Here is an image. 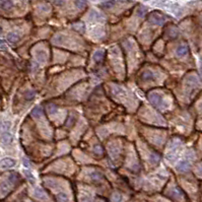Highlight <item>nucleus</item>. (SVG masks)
I'll return each instance as SVG.
<instances>
[{"instance_id":"nucleus-1","label":"nucleus","mask_w":202,"mask_h":202,"mask_svg":"<svg viewBox=\"0 0 202 202\" xmlns=\"http://www.w3.org/2000/svg\"><path fill=\"white\" fill-rule=\"evenodd\" d=\"M148 19H149L150 23H153L154 24H159V26H163L166 21L164 16H163L162 14H159V13H156V12L151 13Z\"/></svg>"},{"instance_id":"nucleus-2","label":"nucleus","mask_w":202,"mask_h":202,"mask_svg":"<svg viewBox=\"0 0 202 202\" xmlns=\"http://www.w3.org/2000/svg\"><path fill=\"white\" fill-rule=\"evenodd\" d=\"M15 165V160L12 159H4L0 162V167L2 169H8L11 168Z\"/></svg>"},{"instance_id":"nucleus-3","label":"nucleus","mask_w":202,"mask_h":202,"mask_svg":"<svg viewBox=\"0 0 202 202\" xmlns=\"http://www.w3.org/2000/svg\"><path fill=\"white\" fill-rule=\"evenodd\" d=\"M149 99H150V102L156 107L159 106V105L162 104V96L157 95V93H151V95H149Z\"/></svg>"},{"instance_id":"nucleus-4","label":"nucleus","mask_w":202,"mask_h":202,"mask_svg":"<svg viewBox=\"0 0 202 202\" xmlns=\"http://www.w3.org/2000/svg\"><path fill=\"white\" fill-rule=\"evenodd\" d=\"M141 79L143 80V81H150V80H153L154 79V74L151 70H146L144 71L142 74H141Z\"/></svg>"},{"instance_id":"nucleus-5","label":"nucleus","mask_w":202,"mask_h":202,"mask_svg":"<svg viewBox=\"0 0 202 202\" xmlns=\"http://www.w3.org/2000/svg\"><path fill=\"white\" fill-rule=\"evenodd\" d=\"M12 5L10 0H0V10H8L12 7Z\"/></svg>"},{"instance_id":"nucleus-6","label":"nucleus","mask_w":202,"mask_h":202,"mask_svg":"<svg viewBox=\"0 0 202 202\" xmlns=\"http://www.w3.org/2000/svg\"><path fill=\"white\" fill-rule=\"evenodd\" d=\"M105 57V51H102V50H99L96 51L95 54H93V59L96 63H102L104 60Z\"/></svg>"},{"instance_id":"nucleus-7","label":"nucleus","mask_w":202,"mask_h":202,"mask_svg":"<svg viewBox=\"0 0 202 202\" xmlns=\"http://www.w3.org/2000/svg\"><path fill=\"white\" fill-rule=\"evenodd\" d=\"M188 47L186 45H181L178 47V49H177V55L180 57H183V56H186L188 54Z\"/></svg>"},{"instance_id":"nucleus-8","label":"nucleus","mask_w":202,"mask_h":202,"mask_svg":"<svg viewBox=\"0 0 202 202\" xmlns=\"http://www.w3.org/2000/svg\"><path fill=\"white\" fill-rule=\"evenodd\" d=\"M19 39H21V37H19V35L17 34V33H9V34L7 35V41L10 43H16L19 41Z\"/></svg>"},{"instance_id":"nucleus-9","label":"nucleus","mask_w":202,"mask_h":202,"mask_svg":"<svg viewBox=\"0 0 202 202\" xmlns=\"http://www.w3.org/2000/svg\"><path fill=\"white\" fill-rule=\"evenodd\" d=\"M1 141H2V143H4V144H9V143L12 141V136H11V134L8 133V132H5L4 134H2V136H1Z\"/></svg>"},{"instance_id":"nucleus-10","label":"nucleus","mask_w":202,"mask_h":202,"mask_svg":"<svg viewBox=\"0 0 202 202\" xmlns=\"http://www.w3.org/2000/svg\"><path fill=\"white\" fill-rule=\"evenodd\" d=\"M189 168H190V164L188 162H186V160H183V162H181L178 165V167H177L178 171H180V172H186V171H188V169H189Z\"/></svg>"},{"instance_id":"nucleus-11","label":"nucleus","mask_w":202,"mask_h":202,"mask_svg":"<svg viewBox=\"0 0 202 202\" xmlns=\"http://www.w3.org/2000/svg\"><path fill=\"white\" fill-rule=\"evenodd\" d=\"M10 128V122L8 121H3L0 122V132H6Z\"/></svg>"},{"instance_id":"nucleus-12","label":"nucleus","mask_w":202,"mask_h":202,"mask_svg":"<svg viewBox=\"0 0 202 202\" xmlns=\"http://www.w3.org/2000/svg\"><path fill=\"white\" fill-rule=\"evenodd\" d=\"M73 27L75 31L79 32V33H84V31H85V27H84V23H75L73 24Z\"/></svg>"},{"instance_id":"nucleus-13","label":"nucleus","mask_w":202,"mask_h":202,"mask_svg":"<svg viewBox=\"0 0 202 202\" xmlns=\"http://www.w3.org/2000/svg\"><path fill=\"white\" fill-rule=\"evenodd\" d=\"M90 178H92L93 181H99V180H102V178H103V175H102L99 172H93V173L90 174Z\"/></svg>"},{"instance_id":"nucleus-14","label":"nucleus","mask_w":202,"mask_h":202,"mask_svg":"<svg viewBox=\"0 0 202 202\" xmlns=\"http://www.w3.org/2000/svg\"><path fill=\"white\" fill-rule=\"evenodd\" d=\"M35 96H36L35 90H27L26 93V95H24V98H26V99H27V101H31V99H34Z\"/></svg>"},{"instance_id":"nucleus-15","label":"nucleus","mask_w":202,"mask_h":202,"mask_svg":"<svg viewBox=\"0 0 202 202\" xmlns=\"http://www.w3.org/2000/svg\"><path fill=\"white\" fill-rule=\"evenodd\" d=\"M75 4L78 8L82 9V8H84L85 6H87V1H85V0H76Z\"/></svg>"},{"instance_id":"nucleus-16","label":"nucleus","mask_w":202,"mask_h":202,"mask_svg":"<svg viewBox=\"0 0 202 202\" xmlns=\"http://www.w3.org/2000/svg\"><path fill=\"white\" fill-rule=\"evenodd\" d=\"M41 115H42V108L37 107L33 110V116H35V117H40Z\"/></svg>"},{"instance_id":"nucleus-17","label":"nucleus","mask_w":202,"mask_h":202,"mask_svg":"<svg viewBox=\"0 0 202 202\" xmlns=\"http://www.w3.org/2000/svg\"><path fill=\"white\" fill-rule=\"evenodd\" d=\"M57 198L59 202H67V196H66V194H64V193H59Z\"/></svg>"},{"instance_id":"nucleus-18","label":"nucleus","mask_w":202,"mask_h":202,"mask_svg":"<svg viewBox=\"0 0 202 202\" xmlns=\"http://www.w3.org/2000/svg\"><path fill=\"white\" fill-rule=\"evenodd\" d=\"M95 153L96 154V156H103L104 154V149L102 146L99 145H96L95 147Z\"/></svg>"},{"instance_id":"nucleus-19","label":"nucleus","mask_w":202,"mask_h":202,"mask_svg":"<svg viewBox=\"0 0 202 202\" xmlns=\"http://www.w3.org/2000/svg\"><path fill=\"white\" fill-rule=\"evenodd\" d=\"M57 111V106L54 104H50L48 106V112L50 113V114H53V113H55Z\"/></svg>"},{"instance_id":"nucleus-20","label":"nucleus","mask_w":202,"mask_h":202,"mask_svg":"<svg viewBox=\"0 0 202 202\" xmlns=\"http://www.w3.org/2000/svg\"><path fill=\"white\" fill-rule=\"evenodd\" d=\"M35 195L37 196V197H44L45 194H44V192L42 191V189H40V188H37V189L35 190Z\"/></svg>"},{"instance_id":"nucleus-21","label":"nucleus","mask_w":202,"mask_h":202,"mask_svg":"<svg viewBox=\"0 0 202 202\" xmlns=\"http://www.w3.org/2000/svg\"><path fill=\"white\" fill-rule=\"evenodd\" d=\"M121 200H122V196H121L120 194H118V193L114 194V196H113V201L114 202H121Z\"/></svg>"},{"instance_id":"nucleus-22","label":"nucleus","mask_w":202,"mask_h":202,"mask_svg":"<svg viewBox=\"0 0 202 202\" xmlns=\"http://www.w3.org/2000/svg\"><path fill=\"white\" fill-rule=\"evenodd\" d=\"M150 160H151V163H153V164H156V163L159 160V156H157V154H153V156H150Z\"/></svg>"},{"instance_id":"nucleus-23","label":"nucleus","mask_w":202,"mask_h":202,"mask_svg":"<svg viewBox=\"0 0 202 202\" xmlns=\"http://www.w3.org/2000/svg\"><path fill=\"white\" fill-rule=\"evenodd\" d=\"M138 14L140 16H144L146 14V8L145 7H140L138 9Z\"/></svg>"},{"instance_id":"nucleus-24","label":"nucleus","mask_w":202,"mask_h":202,"mask_svg":"<svg viewBox=\"0 0 202 202\" xmlns=\"http://www.w3.org/2000/svg\"><path fill=\"white\" fill-rule=\"evenodd\" d=\"M26 173V176H27V178L30 180V182H32V183H34V177H33V175L31 173H30L29 171H26L24 172Z\"/></svg>"},{"instance_id":"nucleus-25","label":"nucleus","mask_w":202,"mask_h":202,"mask_svg":"<svg viewBox=\"0 0 202 202\" xmlns=\"http://www.w3.org/2000/svg\"><path fill=\"white\" fill-rule=\"evenodd\" d=\"M81 202H92V201H90V199L88 198V197H87V196H84V197H82V198H81Z\"/></svg>"},{"instance_id":"nucleus-26","label":"nucleus","mask_w":202,"mask_h":202,"mask_svg":"<svg viewBox=\"0 0 202 202\" xmlns=\"http://www.w3.org/2000/svg\"><path fill=\"white\" fill-rule=\"evenodd\" d=\"M113 4H114V1H110V2H107V3H105L104 5H105V6H107V7H109V6H112Z\"/></svg>"},{"instance_id":"nucleus-27","label":"nucleus","mask_w":202,"mask_h":202,"mask_svg":"<svg viewBox=\"0 0 202 202\" xmlns=\"http://www.w3.org/2000/svg\"><path fill=\"white\" fill-rule=\"evenodd\" d=\"M24 165L26 166V167H29V162H27V160H26V159H24Z\"/></svg>"},{"instance_id":"nucleus-28","label":"nucleus","mask_w":202,"mask_h":202,"mask_svg":"<svg viewBox=\"0 0 202 202\" xmlns=\"http://www.w3.org/2000/svg\"><path fill=\"white\" fill-rule=\"evenodd\" d=\"M1 45H3V41L0 40V46H1Z\"/></svg>"},{"instance_id":"nucleus-29","label":"nucleus","mask_w":202,"mask_h":202,"mask_svg":"<svg viewBox=\"0 0 202 202\" xmlns=\"http://www.w3.org/2000/svg\"><path fill=\"white\" fill-rule=\"evenodd\" d=\"M1 32H2V29H1V27H0V34H1Z\"/></svg>"},{"instance_id":"nucleus-30","label":"nucleus","mask_w":202,"mask_h":202,"mask_svg":"<svg viewBox=\"0 0 202 202\" xmlns=\"http://www.w3.org/2000/svg\"><path fill=\"white\" fill-rule=\"evenodd\" d=\"M201 24H202V18H201Z\"/></svg>"}]
</instances>
